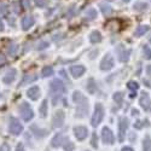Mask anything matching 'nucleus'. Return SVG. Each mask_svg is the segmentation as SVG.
<instances>
[{
	"instance_id": "18",
	"label": "nucleus",
	"mask_w": 151,
	"mask_h": 151,
	"mask_svg": "<svg viewBox=\"0 0 151 151\" xmlns=\"http://www.w3.org/2000/svg\"><path fill=\"white\" fill-rule=\"evenodd\" d=\"M127 88L131 90V94H129L131 98H134L137 96V91H138V88H139V85H138L137 82H134V81H129L127 83Z\"/></svg>"
},
{
	"instance_id": "25",
	"label": "nucleus",
	"mask_w": 151,
	"mask_h": 151,
	"mask_svg": "<svg viewBox=\"0 0 151 151\" xmlns=\"http://www.w3.org/2000/svg\"><path fill=\"white\" fill-rule=\"evenodd\" d=\"M100 10H102L104 16H110L112 14V9L106 4H100Z\"/></svg>"
},
{
	"instance_id": "15",
	"label": "nucleus",
	"mask_w": 151,
	"mask_h": 151,
	"mask_svg": "<svg viewBox=\"0 0 151 151\" xmlns=\"http://www.w3.org/2000/svg\"><path fill=\"white\" fill-rule=\"evenodd\" d=\"M35 23V19L33 16H26L22 19V29L23 30H29Z\"/></svg>"
},
{
	"instance_id": "1",
	"label": "nucleus",
	"mask_w": 151,
	"mask_h": 151,
	"mask_svg": "<svg viewBox=\"0 0 151 151\" xmlns=\"http://www.w3.org/2000/svg\"><path fill=\"white\" fill-rule=\"evenodd\" d=\"M73 100L76 103V117L79 119L85 117L87 115V112H88V100L79 91L74 92Z\"/></svg>"
},
{
	"instance_id": "32",
	"label": "nucleus",
	"mask_w": 151,
	"mask_h": 151,
	"mask_svg": "<svg viewBox=\"0 0 151 151\" xmlns=\"http://www.w3.org/2000/svg\"><path fill=\"white\" fill-rule=\"evenodd\" d=\"M144 126H149V121L147 120H143V121H138L134 123V128H138V129H140L143 128Z\"/></svg>"
},
{
	"instance_id": "44",
	"label": "nucleus",
	"mask_w": 151,
	"mask_h": 151,
	"mask_svg": "<svg viewBox=\"0 0 151 151\" xmlns=\"http://www.w3.org/2000/svg\"><path fill=\"white\" fill-rule=\"evenodd\" d=\"M146 73H147L149 76H151V64H149V65L146 67Z\"/></svg>"
},
{
	"instance_id": "22",
	"label": "nucleus",
	"mask_w": 151,
	"mask_h": 151,
	"mask_svg": "<svg viewBox=\"0 0 151 151\" xmlns=\"http://www.w3.org/2000/svg\"><path fill=\"white\" fill-rule=\"evenodd\" d=\"M143 151H151V137L146 135L143 140Z\"/></svg>"
},
{
	"instance_id": "37",
	"label": "nucleus",
	"mask_w": 151,
	"mask_h": 151,
	"mask_svg": "<svg viewBox=\"0 0 151 151\" xmlns=\"http://www.w3.org/2000/svg\"><path fill=\"white\" fill-rule=\"evenodd\" d=\"M21 4L23 9H29L30 7V0H21Z\"/></svg>"
},
{
	"instance_id": "4",
	"label": "nucleus",
	"mask_w": 151,
	"mask_h": 151,
	"mask_svg": "<svg viewBox=\"0 0 151 151\" xmlns=\"http://www.w3.org/2000/svg\"><path fill=\"white\" fill-rule=\"evenodd\" d=\"M19 114L23 121H26V122L30 121L34 117V111L27 102H22V104L19 105Z\"/></svg>"
},
{
	"instance_id": "45",
	"label": "nucleus",
	"mask_w": 151,
	"mask_h": 151,
	"mask_svg": "<svg viewBox=\"0 0 151 151\" xmlns=\"http://www.w3.org/2000/svg\"><path fill=\"white\" fill-rule=\"evenodd\" d=\"M12 5H14V6H15V9H14V11L16 12V14H18V12H19V10L17 9V5H18V4H17V3H14V4H12Z\"/></svg>"
},
{
	"instance_id": "3",
	"label": "nucleus",
	"mask_w": 151,
	"mask_h": 151,
	"mask_svg": "<svg viewBox=\"0 0 151 151\" xmlns=\"http://www.w3.org/2000/svg\"><path fill=\"white\" fill-rule=\"evenodd\" d=\"M103 117H104V108L100 103H97L94 106V112L91 119V124L93 127H97V126L103 121Z\"/></svg>"
},
{
	"instance_id": "38",
	"label": "nucleus",
	"mask_w": 151,
	"mask_h": 151,
	"mask_svg": "<svg viewBox=\"0 0 151 151\" xmlns=\"http://www.w3.org/2000/svg\"><path fill=\"white\" fill-rule=\"evenodd\" d=\"M46 47H48V42L47 41H41L39 45H37V50H44V48H46Z\"/></svg>"
},
{
	"instance_id": "13",
	"label": "nucleus",
	"mask_w": 151,
	"mask_h": 151,
	"mask_svg": "<svg viewBox=\"0 0 151 151\" xmlns=\"http://www.w3.org/2000/svg\"><path fill=\"white\" fill-rule=\"evenodd\" d=\"M85 71H86V68L83 65H73L70 68V74H71V76L75 78V79L81 78L85 74Z\"/></svg>"
},
{
	"instance_id": "10",
	"label": "nucleus",
	"mask_w": 151,
	"mask_h": 151,
	"mask_svg": "<svg viewBox=\"0 0 151 151\" xmlns=\"http://www.w3.org/2000/svg\"><path fill=\"white\" fill-rule=\"evenodd\" d=\"M114 58H112V56L110 53L105 55V57L102 59V62H100V69L104 70V71H108L110 69L114 68Z\"/></svg>"
},
{
	"instance_id": "31",
	"label": "nucleus",
	"mask_w": 151,
	"mask_h": 151,
	"mask_svg": "<svg viewBox=\"0 0 151 151\" xmlns=\"http://www.w3.org/2000/svg\"><path fill=\"white\" fill-rule=\"evenodd\" d=\"M133 7H134V10H137V11H145V10L147 9V5H146L145 3H135Z\"/></svg>"
},
{
	"instance_id": "20",
	"label": "nucleus",
	"mask_w": 151,
	"mask_h": 151,
	"mask_svg": "<svg viewBox=\"0 0 151 151\" xmlns=\"http://www.w3.org/2000/svg\"><path fill=\"white\" fill-rule=\"evenodd\" d=\"M32 132L34 133V135L36 137V138H44V137H46L47 135V131H45V129H41V128H37L36 126L34 124V126H32Z\"/></svg>"
},
{
	"instance_id": "2",
	"label": "nucleus",
	"mask_w": 151,
	"mask_h": 151,
	"mask_svg": "<svg viewBox=\"0 0 151 151\" xmlns=\"http://www.w3.org/2000/svg\"><path fill=\"white\" fill-rule=\"evenodd\" d=\"M67 92V87L60 79H55L53 81H51L50 83V94H51L53 105H56L57 99L60 98L62 94H64Z\"/></svg>"
},
{
	"instance_id": "9",
	"label": "nucleus",
	"mask_w": 151,
	"mask_h": 151,
	"mask_svg": "<svg viewBox=\"0 0 151 151\" xmlns=\"http://www.w3.org/2000/svg\"><path fill=\"white\" fill-rule=\"evenodd\" d=\"M102 140H103L104 144H108V145L114 144V142H115V137H114V133L111 132L110 128L104 127V128L102 129Z\"/></svg>"
},
{
	"instance_id": "19",
	"label": "nucleus",
	"mask_w": 151,
	"mask_h": 151,
	"mask_svg": "<svg viewBox=\"0 0 151 151\" xmlns=\"http://www.w3.org/2000/svg\"><path fill=\"white\" fill-rule=\"evenodd\" d=\"M90 41L92 44H98L102 41V34H100L98 30H93L91 34H90Z\"/></svg>"
},
{
	"instance_id": "27",
	"label": "nucleus",
	"mask_w": 151,
	"mask_h": 151,
	"mask_svg": "<svg viewBox=\"0 0 151 151\" xmlns=\"http://www.w3.org/2000/svg\"><path fill=\"white\" fill-rule=\"evenodd\" d=\"M37 78L35 76V75H26L24 76V79L21 81V85L19 86H24L26 83H28V82H33V81H35Z\"/></svg>"
},
{
	"instance_id": "11",
	"label": "nucleus",
	"mask_w": 151,
	"mask_h": 151,
	"mask_svg": "<svg viewBox=\"0 0 151 151\" xmlns=\"http://www.w3.org/2000/svg\"><path fill=\"white\" fill-rule=\"evenodd\" d=\"M74 135L78 140L82 142L87 138V135H88V129L83 127V126H76V127H74Z\"/></svg>"
},
{
	"instance_id": "30",
	"label": "nucleus",
	"mask_w": 151,
	"mask_h": 151,
	"mask_svg": "<svg viewBox=\"0 0 151 151\" xmlns=\"http://www.w3.org/2000/svg\"><path fill=\"white\" fill-rule=\"evenodd\" d=\"M63 147H64L65 151H73V150L75 149V145H74V143H71L70 140H67V142L63 143Z\"/></svg>"
},
{
	"instance_id": "29",
	"label": "nucleus",
	"mask_w": 151,
	"mask_h": 151,
	"mask_svg": "<svg viewBox=\"0 0 151 151\" xmlns=\"http://www.w3.org/2000/svg\"><path fill=\"white\" fill-rule=\"evenodd\" d=\"M114 100L117 103V104H122V102H123V93H121V92H116V93H114Z\"/></svg>"
},
{
	"instance_id": "34",
	"label": "nucleus",
	"mask_w": 151,
	"mask_h": 151,
	"mask_svg": "<svg viewBox=\"0 0 151 151\" xmlns=\"http://www.w3.org/2000/svg\"><path fill=\"white\" fill-rule=\"evenodd\" d=\"M17 50H18V46H17L16 44H11L10 47H9V53H10L11 56H15L16 52H17Z\"/></svg>"
},
{
	"instance_id": "28",
	"label": "nucleus",
	"mask_w": 151,
	"mask_h": 151,
	"mask_svg": "<svg viewBox=\"0 0 151 151\" xmlns=\"http://www.w3.org/2000/svg\"><path fill=\"white\" fill-rule=\"evenodd\" d=\"M147 30H149V27H147V26H139V27L135 29V36H142V35H144Z\"/></svg>"
},
{
	"instance_id": "47",
	"label": "nucleus",
	"mask_w": 151,
	"mask_h": 151,
	"mask_svg": "<svg viewBox=\"0 0 151 151\" xmlns=\"http://www.w3.org/2000/svg\"><path fill=\"white\" fill-rule=\"evenodd\" d=\"M132 112H133V115H138V114H139V112H138V110H132Z\"/></svg>"
},
{
	"instance_id": "7",
	"label": "nucleus",
	"mask_w": 151,
	"mask_h": 151,
	"mask_svg": "<svg viewBox=\"0 0 151 151\" xmlns=\"http://www.w3.org/2000/svg\"><path fill=\"white\" fill-rule=\"evenodd\" d=\"M64 120H65V114L63 110H58L55 112L53 119H52V126L55 128H60L63 124H64Z\"/></svg>"
},
{
	"instance_id": "41",
	"label": "nucleus",
	"mask_w": 151,
	"mask_h": 151,
	"mask_svg": "<svg viewBox=\"0 0 151 151\" xmlns=\"http://www.w3.org/2000/svg\"><path fill=\"white\" fill-rule=\"evenodd\" d=\"M35 3L39 6H45V0H35Z\"/></svg>"
},
{
	"instance_id": "8",
	"label": "nucleus",
	"mask_w": 151,
	"mask_h": 151,
	"mask_svg": "<svg viewBox=\"0 0 151 151\" xmlns=\"http://www.w3.org/2000/svg\"><path fill=\"white\" fill-rule=\"evenodd\" d=\"M116 53L119 56L120 62H127L129 59V56H131V50L126 48L123 45H119L116 48Z\"/></svg>"
},
{
	"instance_id": "26",
	"label": "nucleus",
	"mask_w": 151,
	"mask_h": 151,
	"mask_svg": "<svg viewBox=\"0 0 151 151\" xmlns=\"http://www.w3.org/2000/svg\"><path fill=\"white\" fill-rule=\"evenodd\" d=\"M41 75H42V78H50V76H52L53 75V68L52 67H45L41 71Z\"/></svg>"
},
{
	"instance_id": "23",
	"label": "nucleus",
	"mask_w": 151,
	"mask_h": 151,
	"mask_svg": "<svg viewBox=\"0 0 151 151\" xmlns=\"http://www.w3.org/2000/svg\"><path fill=\"white\" fill-rule=\"evenodd\" d=\"M39 114L41 115V117H46L47 116V100H42V103L39 108Z\"/></svg>"
},
{
	"instance_id": "21",
	"label": "nucleus",
	"mask_w": 151,
	"mask_h": 151,
	"mask_svg": "<svg viewBox=\"0 0 151 151\" xmlns=\"http://www.w3.org/2000/svg\"><path fill=\"white\" fill-rule=\"evenodd\" d=\"M86 88H87V91H88V93H91V94H93V93L97 91V83L94 82L93 79H90L88 81H87Z\"/></svg>"
},
{
	"instance_id": "33",
	"label": "nucleus",
	"mask_w": 151,
	"mask_h": 151,
	"mask_svg": "<svg viewBox=\"0 0 151 151\" xmlns=\"http://www.w3.org/2000/svg\"><path fill=\"white\" fill-rule=\"evenodd\" d=\"M143 52H144V57L145 59H151V48L146 45H144L143 47Z\"/></svg>"
},
{
	"instance_id": "43",
	"label": "nucleus",
	"mask_w": 151,
	"mask_h": 151,
	"mask_svg": "<svg viewBox=\"0 0 151 151\" xmlns=\"http://www.w3.org/2000/svg\"><path fill=\"white\" fill-rule=\"evenodd\" d=\"M121 151H134L131 146H124V147H122V150Z\"/></svg>"
},
{
	"instance_id": "17",
	"label": "nucleus",
	"mask_w": 151,
	"mask_h": 151,
	"mask_svg": "<svg viewBox=\"0 0 151 151\" xmlns=\"http://www.w3.org/2000/svg\"><path fill=\"white\" fill-rule=\"evenodd\" d=\"M63 134L62 133H58V134H56L55 137H53V139L51 140V145H52V147H59L60 145H63Z\"/></svg>"
},
{
	"instance_id": "16",
	"label": "nucleus",
	"mask_w": 151,
	"mask_h": 151,
	"mask_svg": "<svg viewBox=\"0 0 151 151\" xmlns=\"http://www.w3.org/2000/svg\"><path fill=\"white\" fill-rule=\"evenodd\" d=\"M27 96H28L29 99H32V100H36L37 98L40 97V90H39V87H37V86H33V87H30V88L27 91Z\"/></svg>"
},
{
	"instance_id": "14",
	"label": "nucleus",
	"mask_w": 151,
	"mask_h": 151,
	"mask_svg": "<svg viewBox=\"0 0 151 151\" xmlns=\"http://www.w3.org/2000/svg\"><path fill=\"white\" fill-rule=\"evenodd\" d=\"M16 75H17V71L16 69H10L5 75H4V78H3V82L6 83V85H10L14 82V80L16 79Z\"/></svg>"
},
{
	"instance_id": "5",
	"label": "nucleus",
	"mask_w": 151,
	"mask_h": 151,
	"mask_svg": "<svg viewBox=\"0 0 151 151\" xmlns=\"http://www.w3.org/2000/svg\"><path fill=\"white\" fill-rule=\"evenodd\" d=\"M9 131L14 135H19L23 132V126L16 117H10L9 120Z\"/></svg>"
},
{
	"instance_id": "49",
	"label": "nucleus",
	"mask_w": 151,
	"mask_h": 151,
	"mask_svg": "<svg viewBox=\"0 0 151 151\" xmlns=\"http://www.w3.org/2000/svg\"><path fill=\"white\" fill-rule=\"evenodd\" d=\"M150 42H151V37H150Z\"/></svg>"
},
{
	"instance_id": "6",
	"label": "nucleus",
	"mask_w": 151,
	"mask_h": 151,
	"mask_svg": "<svg viewBox=\"0 0 151 151\" xmlns=\"http://www.w3.org/2000/svg\"><path fill=\"white\" fill-rule=\"evenodd\" d=\"M129 121L126 117H120L119 119V142H123L126 138V132L128 129Z\"/></svg>"
},
{
	"instance_id": "36",
	"label": "nucleus",
	"mask_w": 151,
	"mask_h": 151,
	"mask_svg": "<svg viewBox=\"0 0 151 151\" xmlns=\"http://www.w3.org/2000/svg\"><path fill=\"white\" fill-rule=\"evenodd\" d=\"M91 144L94 149H98V138H97V134L93 133L92 134V140H91Z\"/></svg>"
},
{
	"instance_id": "35",
	"label": "nucleus",
	"mask_w": 151,
	"mask_h": 151,
	"mask_svg": "<svg viewBox=\"0 0 151 151\" xmlns=\"http://www.w3.org/2000/svg\"><path fill=\"white\" fill-rule=\"evenodd\" d=\"M7 10H9V5L5 1H0V12L1 14H7Z\"/></svg>"
},
{
	"instance_id": "24",
	"label": "nucleus",
	"mask_w": 151,
	"mask_h": 151,
	"mask_svg": "<svg viewBox=\"0 0 151 151\" xmlns=\"http://www.w3.org/2000/svg\"><path fill=\"white\" fill-rule=\"evenodd\" d=\"M86 18L88 19V21H93V19H96L97 18V11L94 10V9H88L86 11Z\"/></svg>"
},
{
	"instance_id": "40",
	"label": "nucleus",
	"mask_w": 151,
	"mask_h": 151,
	"mask_svg": "<svg viewBox=\"0 0 151 151\" xmlns=\"http://www.w3.org/2000/svg\"><path fill=\"white\" fill-rule=\"evenodd\" d=\"M5 63H6V57L1 53V52H0V65H3V64H5Z\"/></svg>"
},
{
	"instance_id": "46",
	"label": "nucleus",
	"mask_w": 151,
	"mask_h": 151,
	"mask_svg": "<svg viewBox=\"0 0 151 151\" xmlns=\"http://www.w3.org/2000/svg\"><path fill=\"white\" fill-rule=\"evenodd\" d=\"M4 30V23L1 21V18H0V32H3Z\"/></svg>"
},
{
	"instance_id": "39",
	"label": "nucleus",
	"mask_w": 151,
	"mask_h": 151,
	"mask_svg": "<svg viewBox=\"0 0 151 151\" xmlns=\"http://www.w3.org/2000/svg\"><path fill=\"white\" fill-rule=\"evenodd\" d=\"M10 150H11V149H10V145L6 144V143H4V144L0 145V151H10Z\"/></svg>"
},
{
	"instance_id": "42",
	"label": "nucleus",
	"mask_w": 151,
	"mask_h": 151,
	"mask_svg": "<svg viewBox=\"0 0 151 151\" xmlns=\"http://www.w3.org/2000/svg\"><path fill=\"white\" fill-rule=\"evenodd\" d=\"M16 151H24L23 145H22V144H18V145L16 146Z\"/></svg>"
},
{
	"instance_id": "48",
	"label": "nucleus",
	"mask_w": 151,
	"mask_h": 151,
	"mask_svg": "<svg viewBox=\"0 0 151 151\" xmlns=\"http://www.w3.org/2000/svg\"><path fill=\"white\" fill-rule=\"evenodd\" d=\"M123 1H124V3H128V1H129V0H123Z\"/></svg>"
},
{
	"instance_id": "12",
	"label": "nucleus",
	"mask_w": 151,
	"mask_h": 151,
	"mask_svg": "<svg viewBox=\"0 0 151 151\" xmlns=\"http://www.w3.org/2000/svg\"><path fill=\"white\" fill-rule=\"evenodd\" d=\"M139 104L145 111H151V99H150L149 93H146V92L142 93V96L139 98Z\"/></svg>"
}]
</instances>
